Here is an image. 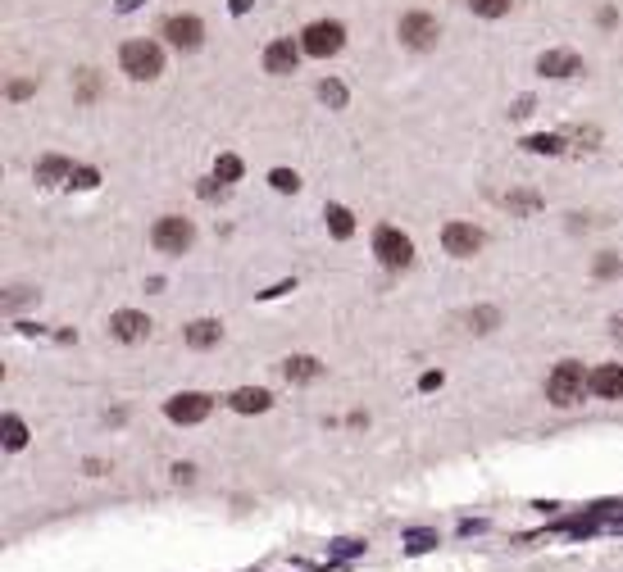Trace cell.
I'll list each match as a JSON object with an SVG mask.
<instances>
[{"label": "cell", "mask_w": 623, "mask_h": 572, "mask_svg": "<svg viewBox=\"0 0 623 572\" xmlns=\"http://www.w3.org/2000/svg\"><path fill=\"white\" fill-rule=\"evenodd\" d=\"M118 59H123V74H127V78H136V82L160 78V68H164V55H160V46H155V41H127Z\"/></svg>", "instance_id": "cell-1"}, {"label": "cell", "mask_w": 623, "mask_h": 572, "mask_svg": "<svg viewBox=\"0 0 623 572\" xmlns=\"http://www.w3.org/2000/svg\"><path fill=\"white\" fill-rule=\"evenodd\" d=\"M592 386V377L583 373V364H560L556 373H550V382H546V395L556 400L560 409H569V404H578L583 400V391Z\"/></svg>", "instance_id": "cell-2"}, {"label": "cell", "mask_w": 623, "mask_h": 572, "mask_svg": "<svg viewBox=\"0 0 623 572\" xmlns=\"http://www.w3.org/2000/svg\"><path fill=\"white\" fill-rule=\"evenodd\" d=\"M373 250H378V259L387 268H409V259H414V241L405 232H396V228H382L373 237Z\"/></svg>", "instance_id": "cell-3"}, {"label": "cell", "mask_w": 623, "mask_h": 572, "mask_svg": "<svg viewBox=\"0 0 623 572\" xmlns=\"http://www.w3.org/2000/svg\"><path fill=\"white\" fill-rule=\"evenodd\" d=\"M151 241H155L164 255H182V250L196 241V232H191V223H187V219H173V213H169V219H160V223H155Z\"/></svg>", "instance_id": "cell-4"}, {"label": "cell", "mask_w": 623, "mask_h": 572, "mask_svg": "<svg viewBox=\"0 0 623 572\" xmlns=\"http://www.w3.org/2000/svg\"><path fill=\"white\" fill-rule=\"evenodd\" d=\"M341 41H346V28L328 19V23H310V28H305V41H301V46H305L310 55L328 59V55H337V50H341Z\"/></svg>", "instance_id": "cell-5"}, {"label": "cell", "mask_w": 623, "mask_h": 572, "mask_svg": "<svg viewBox=\"0 0 623 572\" xmlns=\"http://www.w3.org/2000/svg\"><path fill=\"white\" fill-rule=\"evenodd\" d=\"M400 41L414 50H428L437 41V19L433 14H405L400 19Z\"/></svg>", "instance_id": "cell-6"}, {"label": "cell", "mask_w": 623, "mask_h": 572, "mask_svg": "<svg viewBox=\"0 0 623 572\" xmlns=\"http://www.w3.org/2000/svg\"><path fill=\"white\" fill-rule=\"evenodd\" d=\"M169 418L173 422H200V418H210V395H200V391L173 395L169 400Z\"/></svg>", "instance_id": "cell-7"}, {"label": "cell", "mask_w": 623, "mask_h": 572, "mask_svg": "<svg viewBox=\"0 0 623 572\" xmlns=\"http://www.w3.org/2000/svg\"><path fill=\"white\" fill-rule=\"evenodd\" d=\"M442 241H446V250H451L455 259H469V255L482 250V232L469 228V223H451V228L442 232Z\"/></svg>", "instance_id": "cell-8"}, {"label": "cell", "mask_w": 623, "mask_h": 572, "mask_svg": "<svg viewBox=\"0 0 623 572\" xmlns=\"http://www.w3.org/2000/svg\"><path fill=\"white\" fill-rule=\"evenodd\" d=\"M164 37H169L178 50H196V46H200V37H205V28H200V19L178 14V19H169V23H164Z\"/></svg>", "instance_id": "cell-9"}, {"label": "cell", "mask_w": 623, "mask_h": 572, "mask_svg": "<svg viewBox=\"0 0 623 572\" xmlns=\"http://www.w3.org/2000/svg\"><path fill=\"white\" fill-rule=\"evenodd\" d=\"M110 332H114L118 341H142V336L151 332V318L136 314V309H118V314L110 318Z\"/></svg>", "instance_id": "cell-10"}, {"label": "cell", "mask_w": 623, "mask_h": 572, "mask_svg": "<svg viewBox=\"0 0 623 572\" xmlns=\"http://www.w3.org/2000/svg\"><path fill=\"white\" fill-rule=\"evenodd\" d=\"M537 68H541L546 78H569V74H583V59L569 55V50H546V55L537 59Z\"/></svg>", "instance_id": "cell-11"}, {"label": "cell", "mask_w": 623, "mask_h": 572, "mask_svg": "<svg viewBox=\"0 0 623 572\" xmlns=\"http://www.w3.org/2000/svg\"><path fill=\"white\" fill-rule=\"evenodd\" d=\"M592 391H596L601 400H623V368H619V364H601V368L592 373Z\"/></svg>", "instance_id": "cell-12"}, {"label": "cell", "mask_w": 623, "mask_h": 572, "mask_svg": "<svg viewBox=\"0 0 623 572\" xmlns=\"http://www.w3.org/2000/svg\"><path fill=\"white\" fill-rule=\"evenodd\" d=\"M228 404H233L237 413H264V409L273 404V395H268V391H259V386H241V391H233V395H228Z\"/></svg>", "instance_id": "cell-13"}, {"label": "cell", "mask_w": 623, "mask_h": 572, "mask_svg": "<svg viewBox=\"0 0 623 572\" xmlns=\"http://www.w3.org/2000/svg\"><path fill=\"white\" fill-rule=\"evenodd\" d=\"M264 68H268V74H292V68H296V46L292 41H273L264 50Z\"/></svg>", "instance_id": "cell-14"}, {"label": "cell", "mask_w": 623, "mask_h": 572, "mask_svg": "<svg viewBox=\"0 0 623 572\" xmlns=\"http://www.w3.org/2000/svg\"><path fill=\"white\" fill-rule=\"evenodd\" d=\"M283 373H287V382H310V377H319V360H310V354H296V360L283 364Z\"/></svg>", "instance_id": "cell-15"}, {"label": "cell", "mask_w": 623, "mask_h": 572, "mask_svg": "<svg viewBox=\"0 0 623 572\" xmlns=\"http://www.w3.org/2000/svg\"><path fill=\"white\" fill-rule=\"evenodd\" d=\"M187 341H191L196 350H205V345H215V341H219V323H210V318H200V323H191V327H187Z\"/></svg>", "instance_id": "cell-16"}, {"label": "cell", "mask_w": 623, "mask_h": 572, "mask_svg": "<svg viewBox=\"0 0 623 572\" xmlns=\"http://www.w3.org/2000/svg\"><path fill=\"white\" fill-rule=\"evenodd\" d=\"M328 228H332V237H351L355 232V223H351V209H341V204H328Z\"/></svg>", "instance_id": "cell-17"}, {"label": "cell", "mask_w": 623, "mask_h": 572, "mask_svg": "<svg viewBox=\"0 0 623 572\" xmlns=\"http://www.w3.org/2000/svg\"><path fill=\"white\" fill-rule=\"evenodd\" d=\"M0 432H5V450H23V441H28V427L10 413L5 422H0Z\"/></svg>", "instance_id": "cell-18"}, {"label": "cell", "mask_w": 623, "mask_h": 572, "mask_svg": "<svg viewBox=\"0 0 623 572\" xmlns=\"http://www.w3.org/2000/svg\"><path fill=\"white\" fill-rule=\"evenodd\" d=\"M59 178H74V169H68L64 160H41L37 164V182H59Z\"/></svg>", "instance_id": "cell-19"}, {"label": "cell", "mask_w": 623, "mask_h": 572, "mask_svg": "<svg viewBox=\"0 0 623 572\" xmlns=\"http://www.w3.org/2000/svg\"><path fill=\"white\" fill-rule=\"evenodd\" d=\"M469 5H473V14H482V19H501V14H510L514 0H469Z\"/></svg>", "instance_id": "cell-20"}, {"label": "cell", "mask_w": 623, "mask_h": 572, "mask_svg": "<svg viewBox=\"0 0 623 572\" xmlns=\"http://www.w3.org/2000/svg\"><path fill=\"white\" fill-rule=\"evenodd\" d=\"M215 173H219V182H237V178H241V160H237V155H219Z\"/></svg>", "instance_id": "cell-21"}, {"label": "cell", "mask_w": 623, "mask_h": 572, "mask_svg": "<svg viewBox=\"0 0 623 572\" xmlns=\"http://www.w3.org/2000/svg\"><path fill=\"white\" fill-rule=\"evenodd\" d=\"M523 146L537 151V155H556V151H560V136H528Z\"/></svg>", "instance_id": "cell-22"}, {"label": "cell", "mask_w": 623, "mask_h": 572, "mask_svg": "<svg viewBox=\"0 0 623 572\" xmlns=\"http://www.w3.org/2000/svg\"><path fill=\"white\" fill-rule=\"evenodd\" d=\"M273 186H278V191H296L301 186V178L296 173H287V169H273V178H268Z\"/></svg>", "instance_id": "cell-23"}, {"label": "cell", "mask_w": 623, "mask_h": 572, "mask_svg": "<svg viewBox=\"0 0 623 572\" xmlns=\"http://www.w3.org/2000/svg\"><path fill=\"white\" fill-rule=\"evenodd\" d=\"M319 96H323L328 105H346V87H341V82H323V87H319Z\"/></svg>", "instance_id": "cell-24"}, {"label": "cell", "mask_w": 623, "mask_h": 572, "mask_svg": "<svg viewBox=\"0 0 623 572\" xmlns=\"http://www.w3.org/2000/svg\"><path fill=\"white\" fill-rule=\"evenodd\" d=\"M74 186H96L101 178H96V169H74V178H68Z\"/></svg>", "instance_id": "cell-25"}, {"label": "cell", "mask_w": 623, "mask_h": 572, "mask_svg": "<svg viewBox=\"0 0 623 572\" xmlns=\"http://www.w3.org/2000/svg\"><path fill=\"white\" fill-rule=\"evenodd\" d=\"M619 268H623V259H619V255H605V259L596 264V273H601V277H610V273H619Z\"/></svg>", "instance_id": "cell-26"}, {"label": "cell", "mask_w": 623, "mask_h": 572, "mask_svg": "<svg viewBox=\"0 0 623 572\" xmlns=\"http://www.w3.org/2000/svg\"><path fill=\"white\" fill-rule=\"evenodd\" d=\"M428 545H433V536H424V532H419V536H409V550H428Z\"/></svg>", "instance_id": "cell-27"}, {"label": "cell", "mask_w": 623, "mask_h": 572, "mask_svg": "<svg viewBox=\"0 0 623 572\" xmlns=\"http://www.w3.org/2000/svg\"><path fill=\"white\" fill-rule=\"evenodd\" d=\"M424 391H433V386H442V373H424V382H419Z\"/></svg>", "instance_id": "cell-28"}, {"label": "cell", "mask_w": 623, "mask_h": 572, "mask_svg": "<svg viewBox=\"0 0 623 572\" xmlns=\"http://www.w3.org/2000/svg\"><path fill=\"white\" fill-rule=\"evenodd\" d=\"M136 5H142V0H118V10H136Z\"/></svg>", "instance_id": "cell-29"}]
</instances>
